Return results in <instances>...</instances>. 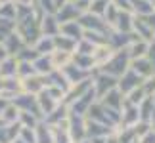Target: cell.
I'll use <instances>...</instances> for the list:
<instances>
[{
  "label": "cell",
  "instance_id": "obj_1",
  "mask_svg": "<svg viewBox=\"0 0 155 143\" xmlns=\"http://www.w3.org/2000/svg\"><path fill=\"white\" fill-rule=\"evenodd\" d=\"M128 67H130V57H128V53H127V48H124V50H117L115 53H113L111 59L100 71H104V73L119 78V76H121Z\"/></svg>",
  "mask_w": 155,
  "mask_h": 143
},
{
  "label": "cell",
  "instance_id": "obj_2",
  "mask_svg": "<svg viewBox=\"0 0 155 143\" xmlns=\"http://www.w3.org/2000/svg\"><path fill=\"white\" fill-rule=\"evenodd\" d=\"M77 21H79V25L84 29V31H96V33L105 34V37L113 31V29L104 21V17L94 15V14H90V11H84V14H81Z\"/></svg>",
  "mask_w": 155,
  "mask_h": 143
},
{
  "label": "cell",
  "instance_id": "obj_3",
  "mask_svg": "<svg viewBox=\"0 0 155 143\" xmlns=\"http://www.w3.org/2000/svg\"><path fill=\"white\" fill-rule=\"evenodd\" d=\"M113 88H117V78L115 76L107 75L104 71H98V73L92 76V90H94L96 99H102L109 90H113Z\"/></svg>",
  "mask_w": 155,
  "mask_h": 143
},
{
  "label": "cell",
  "instance_id": "obj_4",
  "mask_svg": "<svg viewBox=\"0 0 155 143\" xmlns=\"http://www.w3.org/2000/svg\"><path fill=\"white\" fill-rule=\"evenodd\" d=\"M142 82H144V78H142L140 75H136L134 71L128 67V69L117 78V90L121 92L124 97H127V95L132 92V90H136V88L142 86Z\"/></svg>",
  "mask_w": 155,
  "mask_h": 143
},
{
  "label": "cell",
  "instance_id": "obj_5",
  "mask_svg": "<svg viewBox=\"0 0 155 143\" xmlns=\"http://www.w3.org/2000/svg\"><path fill=\"white\" fill-rule=\"evenodd\" d=\"M48 86V78L44 75H31L27 78L21 80V90L25 94H31V95H38L44 92V88Z\"/></svg>",
  "mask_w": 155,
  "mask_h": 143
},
{
  "label": "cell",
  "instance_id": "obj_6",
  "mask_svg": "<svg viewBox=\"0 0 155 143\" xmlns=\"http://www.w3.org/2000/svg\"><path fill=\"white\" fill-rule=\"evenodd\" d=\"M113 53H115V50H113L109 44L96 46V48H94V52L90 53V56H92V61H94V67H96V69H102L104 65L111 59Z\"/></svg>",
  "mask_w": 155,
  "mask_h": 143
},
{
  "label": "cell",
  "instance_id": "obj_7",
  "mask_svg": "<svg viewBox=\"0 0 155 143\" xmlns=\"http://www.w3.org/2000/svg\"><path fill=\"white\" fill-rule=\"evenodd\" d=\"M102 105H105L107 109H113V111H119L121 113L123 105H124V95L117 90V88H113V90H109L102 99H98Z\"/></svg>",
  "mask_w": 155,
  "mask_h": 143
},
{
  "label": "cell",
  "instance_id": "obj_8",
  "mask_svg": "<svg viewBox=\"0 0 155 143\" xmlns=\"http://www.w3.org/2000/svg\"><path fill=\"white\" fill-rule=\"evenodd\" d=\"M40 33L42 37H58L59 34V21L54 14H44L40 17Z\"/></svg>",
  "mask_w": 155,
  "mask_h": 143
},
{
  "label": "cell",
  "instance_id": "obj_9",
  "mask_svg": "<svg viewBox=\"0 0 155 143\" xmlns=\"http://www.w3.org/2000/svg\"><path fill=\"white\" fill-rule=\"evenodd\" d=\"M61 73L65 75V78L69 80V84H71V86L77 84V82H82V80H86V78H90V76H92L90 71L79 69V67H77V65H73V63H69L65 69H61Z\"/></svg>",
  "mask_w": 155,
  "mask_h": 143
},
{
  "label": "cell",
  "instance_id": "obj_10",
  "mask_svg": "<svg viewBox=\"0 0 155 143\" xmlns=\"http://www.w3.org/2000/svg\"><path fill=\"white\" fill-rule=\"evenodd\" d=\"M54 15H56V19L59 21V25L61 23H69V21H77L79 19V10L75 8L71 2H67L65 6H61V8H58L56 11H54Z\"/></svg>",
  "mask_w": 155,
  "mask_h": 143
},
{
  "label": "cell",
  "instance_id": "obj_11",
  "mask_svg": "<svg viewBox=\"0 0 155 143\" xmlns=\"http://www.w3.org/2000/svg\"><path fill=\"white\" fill-rule=\"evenodd\" d=\"M147 50H150V42H146V40H142V38H136V40H132V42L128 44L127 53H128L130 61H134V59L146 57L147 56Z\"/></svg>",
  "mask_w": 155,
  "mask_h": 143
},
{
  "label": "cell",
  "instance_id": "obj_12",
  "mask_svg": "<svg viewBox=\"0 0 155 143\" xmlns=\"http://www.w3.org/2000/svg\"><path fill=\"white\" fill-rule=\"evenodd\" d=\"M130 69H132L136 75H140L142 78H147V76L155 75V69H153V65L147 57H140V59L130 61Z\"/></svg>",
  "mask_w": 155,
  "mask_h": 143
},
{
  "label": "cell",
  "instance_id": "obj_13",
  "mask_svg": "<svg viewBox=\"0 0 155 143\" xmlns=\"http://www.w3.org/2000/svg\"><path fill=\"white\" fill-rule=\"evenodd\" d=\"M82 33H84V29L79 25V21H69V23H61L59 25V34L67 37V38H73L77 42L82 38Z\"/></svg>",
  "mask_w": 155,
  "mask_h": 143
},
{
  "label": "cell",
  "instance_id": "obj_14",
  "mask_svg": "<svg viewBox=\"0 0 155 143\" xmlns=\"http://www.w3.org/2000/svg\"><path fill=\"white\" fill-rule=\"evenodd\" d=\"M50 61H52L54 71H61V69H65V67H67V65H69L71 61H73V53L54 50V52L50 53Z\"/></svg>",
  "mask_w": 155,
  "mask_h": 143
},
{
  "label": "cell",
  "instance_id": "obj_15",
  "mask_svg": "<svg viewBox=\"0 0 155 143\" xmlns=\"http://www.w3.org/2000/svg\"><path fill=\"white\" fill-rule=\"evenodd\" d=\"M132 21H134V14L130 11H119V17L113 25V31L119 33H132Z\"/></svg>",
  "mask_w": 155,
  "mask_h": 143
},
{
  "label": "cell",
  "instance_id": "obj_16",
  "mask_svg": "<svg viewBox=\"0 0 155 143\" xmlns=\"http://www.w3.org/2000/svg\"><path fill=\"white\" fill-rule=\"evenodd\" d=\"M17 75V59L15 57H4L0 61V78H12Z\"/></svg>",
  "mask_w": 155,
  "mask_h": 143
},
{
  "label": "cell",
  "instance_id": "obj_17",
  "mask_svg": "<svg viewBox=\"0 0 155 143\" xmlns=\"http://www.w3.org/2000/svg\"><path fill=\"white\" fill-rule=\"evenodd\" d=\"M130 4H132V14L138 17H146L155 11V4L150 0H130Z\"/></svg>",
  "mask_w": 155,
  "mask_h": 143
},
{
  "label": "cell",
  "instance_id": "obj_18",
  "mask_svg": "<svg viewBox=\"0 0 155 143\" xmlns=\"http://www.w3.org/2000/svg\"><path fill=\"white\" fill-rule=\"evenodd\" d=\"M35 134H37V143H54V132L52 126H48L44 120H40L35 128Z\"/></svg>",
  "mask_w": 155,
  "mask_h": 143
},
{
  "label": "cell",
  "instance_id": "obj_19",
  "mask_svg": "<svg viewBox=\"0 0 155 143\" xmlns=\"http://www.w3.org/2000/svg\"><path fill=\"white\" fill-rule=\"evenodd\" d=\"M35 52L38 53V56H50V53L56 50V46H54V37H40L37 42H35Z\"/></svg>",
  "mask_w": 155,
  "mask_h": 143
},
{
  "label": "cell",
  "instance_id": "obj_20",
  "mask_svg": "<svg viewBox=\"0 0 155 143\" xmlns=\"http://www.w3.org/2000/svg\"><path fill=\"white\" fill-rule=\"evenodd\" d=\"M54 46H56V50H59V52H69V53H75L77 40L67 38V37H61V34H58V37H54Z\"/></svg>",
  "mask_w": 155,
  "mask_h": 143
},
{
  "label": "cell",
  "instance_id": "obj_21",
  "mask_svg": "<svg viewBox=\"0 0 155 143\" xmlns=\"http://www.w3.org/2000/svg\"><path fill=\"white\" fill-rule=\"evenodd\" d=\"M33 67H35V71H37L38 75H44V76H48L52 71H54L52 61H50V56H38L33 61Z\"/></svg>",
  "mask_w": 155,
  "mask_h": 143
},
{
  "label": "cell",
  "instance_id": "obj_22",
  "mask_svg": "<svg viewBox=\"0 0 155 143\" xmlns=\"http://www.w3.org/2000/svg\"><path fill=\"white\" fill-rule=\"evenodd\" d=\"M0 118H2V122H6V124H14V122H17V118H19V109H17L14 103L6 105L4 109L0 111Z\"/></svg>",
  "mask_w": 155,
  "mask_h": 143
},
{
  "label": "cell",
  "instance_id": "obj_23",
  "mask_svg": "<svg viewBox=\"0 0 155 143\" xmlns=\"http://www.w3.org/2000/svg\"><path fill=\"white\" fill-rule=\"evenodd\" d=\"M31 75H37L33 63H29V61H17V75H15L17 78L23 80V78H27V76H31Z\"/></svg>",
  "mask_w": 155,
  "mask_h": 143
},
{
  "label": "cell",
  "instance_id": "obj_24",
  "mask_svg": "<svg viewBox=\"0 0 155 143\" xmlns=\"http://www.w3.org/2000/svg\"><path fill=\"white\" fill-rule=\"evenodd\" d=\"M15 14H17V8H15V4L12 2H6V4H0V17L2 19H12V21H15Z\"/></svg>",
  "mask_w": 155,
  "mask_h": 143
},
{
  "label": "cell",
  "instance_id": "obj_25",
  "mask_svg": "<svg viewBox=\"0 0 155 143\" xmlns=\"http://www.w3.org/2000/svg\"><path fill=\"white\" fill-rule=\"evenodd\" d=\"M107 4H109V0H90V8H88V11L94 14V15L104 17L105 10H107Z\"/></svg>",
  "mask_w": 155,
  "mask_h": 143
},
{
  "label": "cell",
  "instance_id": "obj_26",
  "mask_svg": "<svg viewBox=\"0 0 155 143\" xmlns=\"http://www.w3.org/2000/svg\"><path fill=\"white\" fill-rule=\"evenodd\" d=\"M142 88H144V94L147 95V97H155V75L144 78V82H142Z\"/></svg>",
  "mask_w": 155,
  "mask_h": 143
},
{
  "label": "cell",
  "instance_id": "obj_27",
  "mask_svg": "<svg viewBox=\"0 0 155 143\" xmlns=\"http://www.w3.org/2000/svg\"><path fill=\"white\" fill-rule=\"evenodd\" d=\"M109 2L115 6L119 11H130V14H132V4H130V0H109Z\"/></svg>",
  "mask_w": 155,
  "mask_h": 143
},
{
  "label": "cell",
  "instance_id": "obj_28",
  "mask_svg": "<svg viewBox=\"0 0 155 143\" xmlns=\"http://www.w3.org/2000/svg\"><path fill=\"white\" fill-rule=\"evenodd\" d=\"M140 143H155V130H150L147 134H144L140 138Z\"/></svg>",
  "mask_w": 155,
  "mask_h": 143
},
{
  "label": "cell",
  "instance_id": "obj_29",
  "mask_svg": "<svg viewBox=\"0 0 155 143\" xmlns=\"http://www.w3.org/2000/svg\"><path fill=\"white\" fill-rule=\"evenodd\" d=\"M146 57L151 61L153 69H155V42H150V50H147V56H146Z\"/></svg>",
  "mask_w": 155,
  "mask_h": 143
},
{
  "label": "cell",
  "instance_id": "obj_30",
  "mask_svg": "<svg viewBox=\"0 0 155 143\" xmlns=\"http://www.w3.org/2000/svg\"><path fill=\"white\" fill-rule=\"evenodd\" d=\"M69 2V0H54V8H61V6H65V4H67Z\"/></svg>",
  "mask_w": 155,
  "mask_h": 143
},
{
  "label": "cell",
  "instance_id": "obj_31",
  "mask_svg": "<svg viewBox=\"0 0 155 143\" xmlns=\"http://www.w3.org/2000/svg\"><path fill=\"white\" fill-rule=\"evenodd\" d=\"M6 2H10V0H0V4H6Z\"/></svg>",
  "mask_w": 155,
  "mask_h": 143
},
{
  "label": "cell",
  "instance_id": "obj_32",
  "mask_svg": "<svg viewBox=\"0 0 155 143\" xmlns=\"http://www.w3.org/2000/svg\"><path fill=\"white\" fill-rule=\"evenodd\" d=\"M151 42H155V29H153V40H151Z\"/></svg>",
  "mask_w": 155,
  "mask_h": 143
},
{
  "label": "cell",
  "instance_id": "obj_33",
  "mask_svg": "<svg viewBox=\"0 0 155 143\" xmlns=\"http://www.w3.org/2000/svg\"><path fill=\"white\" fill-rule=\"evenodd\" d=\"M153 105H155V97H153Z\"/></svg>",
  "mask_w": 155,
  "mask_h": 143
}]
</instances>
